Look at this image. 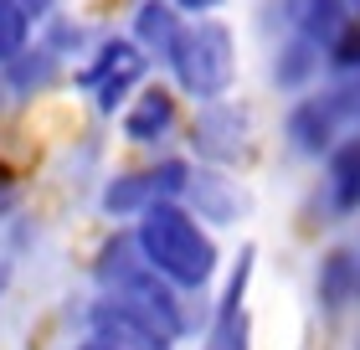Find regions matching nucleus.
<instances>
[{"mask_svg": "<svg viewBox=\"0 0 360 350\" xmlns=\"http://www.w3.org/2000/svg\"><path fill=\"white\" fill-rule=\"evenodd\" d=\"M144 263L170 278L175 289H206L217 273V242L195 227V216L186 206H175L170 196H160L139 211V232H134Z\"/></svg>", "mask_w": 360, "mask_h": 350, "instance_id": "obj_1", "label": "nucleus"}, {"mask_svg": "<svg viewBox=\"0 0 360 350\" xmlns=\"http://www.w3.org/2000/svg\"><path fill=\"white\" fill-rule=\"evenodd\" d=\"M93 273H98V283L108 289V299H119L129 314H139V320L150 325L155 335H165L170 345L191 330L186 309H180V299H175V283L160 278L150 263H144V253H139L134 237L103 242V253H98V268H93Z\"/></svg>", "mask_w": 360, "mask_h": 350, "instance_id": "obj_2", "label": "nucleus"}, {"mask_svg": "<svg viewBox=\"0 0 360 350\" xmlns=\"http://www.w3.org/2000/svg\"><path fill=\"white\" fill-rule=\"evenodd\" d=\"M170 68L180 77V88L195 93V98H221L232 88V73H237V52H232V31L221 21H195V26H180V37L170 46Z\"/></svg>", "mask_w": 360, "mask_h": 350, "instance_id": "obj_3", "label": "nucleus"}, {"mask_svg": "<svg viewBox=\"0 0 360 350\" xmlns=\"http://www.w3.org/2000/svg\"><path fill=\"white\" fill-rule=\"evenodd\" d=\"M139 77H144V57H139L129 42H108L103 52H98V62L83 73L88 88H98V108H103V113L119 108V104H124V93L134 88Z\"/></svg>", "mask_w": 360, "mask_h": 350, "instance_id": "obj_4", "label": "nucleus"}, {"mask_svg": "<svg viewBox=\"0 0 360 350\" xmlns=\"http://www.w3.org/2000/svg\"><path fill=\"white\" fill-rule=\"evenodd\" d=\"M88 330L93 335H103L113 345H134V350H170L165 335H155L150 325L139 320V314H129L119 299H98V304L88 309Z\"/></svg>", "mask_w": 360, "mask_h": 350, "instance_id": "obj_5", "label": "nucleus"}, {"mask_svg": "<svg viewBox=\"0 0 360 350\" xmlns=\"http://www.w3.org/2000/svg\"><path fill=\"white\" fill-rule=\"evenodd\" d=\"M248 119H242L237 108H221V104H211L206 113H201V124H195V135H191V144L201 149L206 160H242L248 155Z\"/></svg>", "mask_w": 360, "mask_h": 350, "instance_id": "obj_6", "label": "nucleus"}, {"mask_svg": "<svg viewBox=\"0 0 360 350\" xmlns=\"http://www.w3.org/2000/svg\"><path fill=\"white\" fill-rule=\"evenodd\" d=\"M335 124H340V113L330 98H309V104L293 108V119H288V135L299 149H309V155H319V149H330L335 144Z\"/></svg>", "mask_w": 360, "mask_h": 350, "instance_id": "obj_7", "label": "nucleus"}, {"mask_svg": "<svg viewBox=\"0 0 360 350\" xmlns=\"http://www.w3.org/2000/svg\"><path fill=\"white\" fill-rule=\"evenodd\" d=\"M170 124H175V98H170L165 88H144V93H139V104L124 113V135H129V139H139V144L160 139Z\"/></svg>", "mask_w": 360, "mask_h": 350, "instance_id": "obj_8", "label": "nucleus"}, {"mask_svg": "<svg viewBox=\"0 0 360 350\" xmlns=\"http://www.w3.org/2000/svg\"><path fill=\"white\" fill-rule=\"evenodd\" d=\"M355 278H360V263H355L350 247H335V253L319 263V304H324V314H340L355 299Z\"/></svg>", "mask_w": 360, "mask_h": 350, "instance_id": "obj_9", "label": "nucleus"}, {"mask_svg": "<svg viewBox=\"0 0 360 350\" xmlns=\"http://www.w3.org/2000/svg\"><path fill=\"white\" fill-rule=\"evenodd\" d=\"M330 201H335V211L360 206V135L330 149Z\"/></svg>", "mask_w": 360, "mask_h": 350, "instance_id": "obj_10", "label": "nucleus"}, {"mask_svg": "<svg viewBox=\"0 0 360 350\" xmlns=\"http://www.w3.org/2000/svg\"><path fill=\"white\" fill-rule=\"evenodd\" d=\"M134 37L144 52L155 57H170V46L180 37V21H175V6H165V0H144L139 15H134Z\"/></svg>", "mask_w": 360, "mask_h": 350, "instance_id": "obj_11", "label": "nucleus"}, {"mask_svg": "<svg viewBox=\"0 0 360 350\" xmlns=\"http://www.w3.org/2000/svg\"><path fill=\"white\" fill-rule=\"evenodd\" d=\"M186 191L195 196V216H211V222H237V191L226 186L217 170H195L186 180Z\"/></svg>", "mask_w": 360, "mask_h": 350, "instance_id": "obj_12", "label": "nucleus"}, {"mask_svg": "<svg viewBox=\"0 0 360 350\" xmlns=\"http://www.w3.org/2000/svg\"><path fill=\"white\" fill-rule=\"evenodd\" d=\"M150 201H160V191H155V170H144V175H119V180H113V186L103 191V211H108V216L144 211Z\"/></svg>", "mask_w": 360, "mask_h": 350, "instance_id": "obj_13", "label": "nucleus"}, {"mask_svg": "<svg viewBox=\"0 0 360 350\" xmlns=\"http://www.w3.org/2000/svg\"><path fill=\"white\" fill-rule=\"evenodd\" d=\"M6 62H11V82L21 93H41L46 82L57 77V52H52V46H37L31 57H26V46H21V52L6 57Z\"/></svg>", "mask_w": 360, "mask_h": 350, "instance_id": "obj_14", "label": "nucleus"}, {"mask_svg": "<svg viewBox=\"0 0 360 350\" xmlns=\"http://www.w3.org/2000/svg\"><path fill=\"white\" fill-rule=\"evenodd\" d=\"M350 15L340 0H309V15H304V37L314 42V46H330L340 37V26H345Z\"/></svg>", "mask_w": 360, "mask_h": 350, "instance_id": "obj_15", "label": "nucleus"}, {"mask_svg": "<svg viewBox=\"0 0 360 350\" xmlns=\"http://www.w3.org/2000/svg\"><path fill=\"white\" fill-rule=\"evenodd\" d=\"M26 37H31V15L15 6V0H0V62L21 52Z\"/></svg>", "mask_w": 360, "mask_h": 350, "instance_id": "obj_16", "label": "nucleus"}, {"mask_svg": "<svg viewBox=\"0 0 360 350\" xmlns=\"http://www.w3.org/2000/svg\"><path fill=\"white\" fill-rule=\"evenodd\" d=\"M314 57H319V52H314V42H309V37L293 42L288 52H283V62H278V82H283V88H299V82L314 73Z\"/></svg>", "mask_w": 360, "mask_h": 350, "instance_id": "obj_17", "label": "nucleus"}, {"mask_svg": "<svg viewBox=\"0 0 360 350\" xmlns=\"http://www.w3.org/2000/svg\"><path fill=\"white\" fill-rule=\"evenodd\" d=\"M330 57H335V68H360V21L340 26V37L330 42Z\"/></svg>", "mask_w": 360, "mask_h": 350, "instance_id": "obj_18", "label": "nucleus"}, {"mask_svg": "<svg viewBox=\"0 0 360 350\" xmlns=\"http://www.w3.org/2000/svg\"><path fill=\"white\" fill-rule=\"evenodd\" d=\"M77 350H134V345H113V340H103V335H88Z\"/></svg>", "mask_w": 360, "mask_h": 350, "instance_id": "obj_19", "label": "nucleus"}, {"mask_svg": "<svg viewBox=\"0 0 360 350\" xmlns=\"http://www.w3.org/2000/svg\"><path fill=\"white\" fill-rule=\"evenodd\" d=\"M221 0H175V11H217Z\"/></svg>", "mask_w": 360, "mask_h": 350, "instance_id": "obj_20", "label": "nucleus"}, {"mask_svg": "<svg viewBox=\"0 0 360 350\" xmlns=\"http://www.w3.org/2000/svg\"><path fill=\"white\" fill-rule=\"evenodd\" d=\"M15 6H21V11H26V15H41V11H46V6H52V0H15Z\"/></svg>", "mask_w": 360, "mask_h": 350, "instance_id": "obj_21", "label": "nucleus"}, {"mask_svg": "<svg viewBox=\"0 0 360 350\" xmlns=\"http://www.w3.org/2000/svg\"><path fill=\"white\" fill-rule=\"evenodd\" d=\"M355 299H360V278H355Z\"/></svg>", "mask_w": 360, "mask_h": 350, "instance_id": "obj_22", "label": "nucleus"}, {"mask_svg": "<svg viewBox=\"0 0 360 350\" xmlns=\"http://www.w3.org/2000/svg\"><path fill=\"white\" fill-rule=\"evenodd\" d=\"M0 180H6V170H0Z\"/></svg>", "mask_w": 360, "mask_h": 350, "instance_id": "obj_23", "label": "nucleus"}]
</instances>
